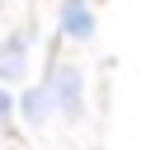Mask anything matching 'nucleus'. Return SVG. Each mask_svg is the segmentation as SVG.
Wrapping results in <instances>:
<instances>
[{
  "label": "nucleus",
  "mask_w": 160,
  "mask_h": 150,
  "mask_svg": "<svg viewBox=\"0 0 160 150\" xmlns=\"http://www.w3.org/2000/svg\"><path fill=\"white\" fill-rule=\"evenodd\" d=\"M52 99H57V108L66 113V117H80L85 113V80H80V70L75 66H61V70H52Z\"/></svg>",
  "instance_id": "1"
},
{
  "label": "nucleus",
  "mask_w": 160,
  "mask_h": 150,
  "mask_svg": "<svg viewBox=\"0 0 160 150\" xmlns=\"http://www.w3.org/2000/svg\"><path fill=\"white\" fill-rule=\"evenodd\" d=\"M5 117H10V94L0 89V122H5Z\"/></svg>",
  "instance_id": "5"
},
{
  "label": "nucleus",
  "mask_w": 160,
  "mask_h": 150,
  "mask_svg": "<svg viewBox=\"0 0 160 150\" xmlns=\"http://www.w3.org/2000/svg\"><path fill=\"white\" fill-rule=\"evenodd\" d=\"M19 108H24V117H28L33 127H38V122H47V113L57 108V99H52V85H38V89H28Z\"/></svg>",
  "instance_id": "3"
},
{
  "label": "nucleus",
  "mask_w": 160,
  "mask_h": 150,
  "mask_svg": "<svg viewBox=\"0 0 160 150\" xmlns=\"http://www.w3.org/2000/svg\"><path fill=\"white\" fill-rule=\"evenodd\" d=\"M24 38H14L5 52H0V80H5V85H14V80H24Z\"/></svg>",
  "instance_id": "4"
},
{
  "label": "nucleus",
  "mask_w": 160,
  "mask_h": 150,
  "mask_svg": "<svg viewBox=\"0 0 160 150\" xmlns=\"http://www.w3.org/2000/svg\"><path fill=\"white\" fill-rule=\"evenodd\" d=\"M61 33L75 38V42H85L94 33V10H90V0H66L61 5Z\"/></svg>",
  "instance_id": "2"
}]
</instances>
